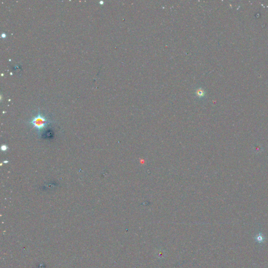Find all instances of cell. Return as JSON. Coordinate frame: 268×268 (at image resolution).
Returning <instances> with one entry per match:
<instances>
[{"mask_svg": "<svg viewBox=\"0 0 268 268\" xmlns=\"http://www.w3.org/2000/svg\"><path fill=\"white\" fill-rule=\"evenodd\" d=\"M52 122V121L48 119L46 116L41 114L39 111L38 114L33 117L28 123L32 125L33 127L36 129L39 133L41 131L44 130L48 125Z\"/></svg>", "mask_w": 268, "mask_h": 268, "instance_id": "obj_1", "label": "cell"}, {"mask_svg": "<svg viewBox=\"0 0 268 268\" xmlns=\"http://www.w3.org/2000/svg\"><path fill=\"white\" fill-rule=\"evenodd\" d=\"M254 239L256 242L258 243H263L265 242V236H263L261 233H259V234L256 235L254 237Z\"/></svg>", "mask_w": 268, "mask_h": 268, "instance_id": "obj_2", "label": "cell"}, {"mask_svg": "<svg viewBox=\"0 0 268 268\" xmlns=\"http://www.w3.org/2000/svg\"><path fill=\"white\" fill-rule=\"evenodd\" d=\"M7 149H8V147H7V146H6V145H2V146H1V150H2V151H6Z\"/></svg>", "mask_w": 268, "mask_h": 268, "instance_id": "obj_3", "label": "cell"}]
</instances>
